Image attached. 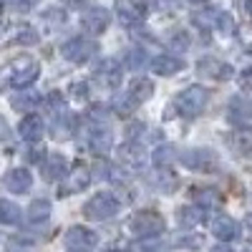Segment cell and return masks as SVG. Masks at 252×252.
I'll use <instances>...</instances> for the list:
<instances>
[{"label": "cell", "mask_w": 252, "mask_h": 252, "mask_svg": "<svg viewBox=\"0 0 252 252\" xmlns=\"http://www.w3.org/2000/svg\"><path fill=\"white\" fill-rule=\"evenodd\" d=\"M38 76H40V63L31 56H20L0 71V81L13 89H28Z\"/></svg>", "instance_id": "6da1fadb"}, {"label": "cell", "mask_w": 252, "mask_h": 252, "mask_svg": "<svg viewBox=\"0 0 252 252\" xmlns=\"http://www.w3.org/2000/svg\"><path fill=\"white\" fill-rule=\"evenodd\" d=\"M217 20H220V23H217V28L222 31V33H232L235 31V23H232V18H229V15H217Z\"/></svg>", "instance_id": "1f68e13d"}, {"label": "cell", "mask_w": 252, "mask_h": 252, "mask_svg": "<svg viewBox=\"0 0 252 252\" xmlns=\"http://www.w3.org/2000/svg\"><path fill=\"white\" fill-rule=\"evenodd\" d=\"M66 172H68V164H66V159H63L61 154H51L46 159V164H43V177L48 182L63 179V177H66Z\"/></svg>", "instance_id": "e0dca14e"}, {"label": "cell", "mask_w": 252, "mask_h": 252, "mask_svg": "<svg viewBox=\"0 0 252 252\" xmlns=\"http://www.w3.org/2000/svg\"><path fill=\"white\" fill-rule=\"evenodd\" d=\"M212 232H215V237L222 240V242H232V240L240 237V224H237L232 217H227V215H217V217L212 220Z\"/></svg>", "instance_id": "8fae6325"}, {"label": "cell", "mask_w": 252, "mask_h": 252, "mask_svg": "<svg viewBox=\"0 0 252 252\" xmlns=\"http://www.w3.org/2000/svg\"><path fill=\"white\" fill-rule=\"evenodd\" d=\"M154 96V83L149 78H136L131 81V86H129V101H134V106L136 103H144V101H149Z\"/></svg>", "instance_id": "ac0fdd59"}, {"label": "cell", "mask_w": 252, "mask_h": 252, "mask_svg": "<svg viewBox=\"0 0 252 252\" xmlns=\"http://www.w3.org/2000/svg\"><path fill=\"white\" fill-rule=\"evenodd\" d=\"M121 159L129 164V166H136V169H141V166L146 164V149L139 144V141H126L121 149H119Z\"/></svg>", "instance_id": "5bb4252c"}, {"label": "cell", "mask_w": 252, "mask_h": 252, "mask_svg": "<svg viewBox=\"0 0 252 252\" xmlns=\"http://www.w3.org/2000/svg\"><path fill=\"white\" fill-rule=\"evenodd\" d=\"M38 101H40V96H38L35 91H26V94H20V96H15V98H13V109L26 111V109L38 106Z\"/></svg>", "instance_id": "4316f807"}, {"label": "cell", "mask_w": 252, "mask_h": 252, "mask_svg": "<svg viewBox=\"0 0 252 252\" xmlns=\"http://www.w3.org/2000/svg\"><path fill=\"white\" fill-rule=\"evenodd\" d=\"M10 252H31V250H20L18 242H13V245H10Z\"/></svg>", "instance_id": "f35d334b"}, {"label": "cell", "mask_w": 252, "mask_h": 252, "mask_svg": "<svg viewBox=\"0 0 252 252\" xmlns=\"http://www.w3.org/2000/svg\"><path fill=\"white\" fill-rule=\"evenodd\" d=\"M247 224H250V227H252V215H250V217H247Z\"/></svg>", "instance_id": "60d3db41"}, {"label": "cell", "mask_w": 252, "mask_h": 252, "mask_svg": "<svg viewBox=\"0 0 252 252\" xmlns=\"http://www.w3.org/2000/svg\"><path fill=\"white\" fill-rule=\"evenodd\" d=\"M209 252H235L232 247H227V245H217V247H212Z\"/></svg>", "instance_id": "8d00e7d4"}, {"label": "cell", "mask_w": 252, "mask_h": 252, "mask_svg": "<svg viewBox=\"0 0 252 252\" xmlns=\"http://www.w3.org/2000/svg\"><path fill=\"white\" fill-rule=\"evenodd\" d=\"M152 182H154L157 189H161V192H166V194L177 189V177H174L172 172H166V169H159V172L152 177Z\"/></svg>", "instance_id": "d4e9b609"}, {"label": "cell", "mask_w": 252, "mask_h": 252, "mask_svg": "<svg viewBox=\"0 0 252 252\" xmlns=\"http://www.w3.org/2000/svg\"><path fill=\"white\" fill-rule=\"evenodd\" d=\"M20 222V207L10 199H0V224H18Z\"/></svg>", "instance_id": "603a6c76"}, {"label": "cell", "mask_w": 252, "mask_h": 252, "mask_svg": "<svg viewBox=\"0 0 252 252\" xmlns=\"http://www.w3.org/2000/svg\"><path fill=\"white\" fill-rule=\"evenodd\" d=\"M48 217H51V202H48V199H35V202H31V207H28V220H31L33 224L46 222Z\"/></svg>", "instance_id": "44dd1931"}, {"label": "cell", "mask_w": 252, "mask_h": 252, "mask_svg": "<svg viewBox=\"0 0 252 252\" xmlns=\"http://www.w3.org/2000/svg\"><path fill=\"white\" fill-rule=\"evenodd\" d=\"M245 10H247V13L252 15V0H247V3H245Z\"/></svg>", "instance_id": "ab89813d"}, {"label": "cell", "mask_w": 252, "mask_h": 252, "mask_svg": "<svg viewBox=\"0 0 252 252\" xmlns=\"http://www.w3.org/2000/svg\"><path fill=\"white\" fill-rule=\"evenodd\" d=\"M207 98H209L207 89H202V86H189V89H184V91L177 96L174 103H177V111H179L182 116L194 119V116H199V114L204 111Z\"/></svg>", "instance_id": "3957f363"}, {"label": "cell", "mask_w": 252, "mask_h": 252, "mask_svg": "<svg viewBox=\"0 0 252 252\" xmlns=\"http://www.w3.org/2000/svg\"><path fill=\"white\" fill-rule=\"evenodd\" d=\"M8 3H10V8L18 10V13H28L35 3H40V0H8Z\"/></svg>", "instance_id": "4dcf8cb0"}, {"label": "cell", "mask_w": 252, "mask_h": 252, "mask_svg": "<svg viewBox=\"0 0 252 252\" xmlns=\"http://www.w3.org/2000/svg\"><path fill=\"white\" fill-rule=\"evenodd\" d=\"M217 161L220 157L215 152H209V149H187L182 152V164L189 166V169H194V172H215L217 169Z\"/></svg>", "instance_id": "52a82bcc"}, {"label": "cell", "mask_w": 252, "mask_h": 252, "mask_svg": "<svg viewBox=\"0 0 252 252\" xmlns=\"http://www.w3.org/2000/svg\"><path fill=\"white\" fill-rule=\"evenodd\" d=\"M199 73L204 78H215V81H227L232 76V68L227 66V63L217 61V58H202L199 61Z\"/></svg>", "instance_id": "4fadbf2b"}, {"label": "cell", "mask_w": 252, "mask_h": 252, "mask_svg": "<svg viewBox=\"0 0 252 252\" xmlns=\"http://www.w3.org/2000/svg\"><path fill=\"white\" fill-rule=\"evenodd\" d=\"M43 131H46V124H43V119L35 116V114L23 116V121L18 124V134L23 136L26 141H33V144H35V141H40Z\"/></svg>", "instance_id": "7c38bea8"}, {"label": "cell", "mask_w": 252, "mask_h": 252, "mask_svg": "<svg viewBox=\"0 0 252 252\" xmlns=\"http://www.w3.org/2000/svg\"><path fill=\"white\" fill-rule=\"evenodd\" d=\"M129 227H131V232H134L136 237L146 240V237H159V235L164 232L166 224H164V217H161V215L152 212V209H141V212H136V215L131 217Z\"/></svg>", "instance_id": "277c9868"}, {"label": "cell", "mask_w": 252, "mask_h": 252, "mask_svg": "<svg viewBox=\"0 0 252 252\" xmlns=\"http://www.w3.org/2000/svg\"><path fill=\"white\" fill-rule=\"evenodd\" d=\"M3 182H5V189H8V192H13V194H26L28 189L33 187V177H31L28 169H23V166L10 169Z\"/></svg>", "instance_id": "30bf717a"}, {"label": "cell", "mask_w": 252, "mask_h": 252, "mask_svg": "<svg viewBox=\"0 0 252 252\" xmlns=\"http://www.w3.org/2000/svg\"><path fill=\"white\" fill-rule=\"evenodd\" d=\"M169 40H172V48H177V51H187L189 48V38H187V33H182V31H177V33H172L169 35Z\"/></svg>", "instance_id": "f546056e"}, {"label": "cell", "mask_w": 252, "mask_h": 252, "mask_svg": "<svg viewBox=\"0 0 252 252\" xmlns=\"http://www.w3.org/2000/svg\"><path fill=\"white\" fill-rule=\"evenodd\" d=\"M106 252H124V250H106Z\"/></svg>", "instance_id": "b9f144b4"}, {"label": "cell", "mask_w": 252, "mask_h": 252, "mask_svg": "<svg viewBox=\"0 0 252 252\" xmlns=\"http://www.w3.org/2000/svg\"><path fill=\"white\" fill-rule=\"evenodd\" d=\"M61 53L71 63H86L96 53V43L89 40V38H83V35H73V38H68L66 43L61 46Z\"/></svg>", "instance_id": "5b68a950"}, {"label": "cell", "mask_w": 252, "mask_h": 252, "mask_svg": "<svg viewBox=\"0 0 252 252\" xmlns=\"http://www.w3.org/2000/svg\"><path fill=\"white\" fill-rule=\"evenodd\" d=\"M89 141H91L94 152H109L111 144H114V134H111V129H106V126H94Z\"/></svg>", "instance_id": "d6986e66"}, {"label": "cell", "mask_w": 252, "mask_h": 252, "mask_svg": "<svg viewBox=\"0 0 252 252\" xmlns=\"http://www.w3.org/2000/svg\"><path fill=\"white\" fill-rule=\"evenodd\" d=\"M119 207L121 204L111 192H98L83 204V215H86L89 220H94V222H103V220H111L119 212Z\"/></svg>", "instance_id": "7a4b0ae2"}, {"label": "cell", "mask_w": 252, "mask_h": 252, "mask_svg": "<svg viewBox=\"0 0 252 252\" xmlns=\"http://www.w3.org/2000/svg\"><path fill=\"white\" fill-rule=\"evenodd\" d=\"M96 76H98V81L103 83V86H119V81H121V71H119V66L114 61H103V66L96 71Z\"/></svg>", "instance_id": "ffe728a7"}, {"label": "cell", "mask_w": 252, "mask_h": 252, "mask_svg": "<svg viewBox=\"0 0 252 252\" xmlns=\"http://www.w3.org/2000/svg\"><path fill=\"white\" fill-rule=\"evenodd\" d=\"M15 40H20V43H35V40H38V35H35V31L26 28V31H20V33L15 35Z\"/></svg>", "instance_id": "d6a6232c"}, {"label": "cell", "mask_w": 252, "mask_h": 252, "mask_svg": "<svg viewBox=\"0 0 252 252\" xmlns=\"http://www.w3.org/2000/svg\"><path fill=\"white\" fill-rule=\"evenodd\" d=\"M229 119L237 126H245L252 119V101H247L245 96H235L229 101Z\"/></svg>", "instance_id": "2e32d148"}, {"label": "cell", "mask_w": 252, "mask_h": 252, "mask_svg": "<svg viewBox=\"0 0 252 252\" xmlns=\"http://www.w3.org/2000/svg\"><path fill=\"white\" fill-rule=\"evenodd\" d=\"M91 184V172H89V166H73V172H71V189L73 192H81V189H86Z\"/></svg>", "instance_id": "cb8c5ba5"}, {"label": "cell", "mask_w": 252, "mask_h": 252, "mask_svg": "<svg viewBox=\"0 0 252 252\" xmlns=\"http://www.w3.org/2000/svg\"><path fill=\"white\" fill-rule=\"evenodd\" d=\"M202 217H204V212H202L199 207H194V204H189V207H182V209H179V224L187 227V229L197 227V224L202 222Z\"/></svg>", "instance_id": "7402d4cb"}, {"label": "cell", "mask_w": 252, "mask_h": 252, "mask_svg": "<svg viewBox=\"0 0 252 252\" xmlns=\"http://www.w3.org/2000/svg\"><path fill=\"white\" fill-rule=\"evenodd\" d=\"M149 66H152V71L157 76H174V73H179L184 68V63L179 58H174V56H157V58L149 61Z\"/></svg>", "instance_id": "9a60e30c"}, {"label": "cell", "mask_w": 252, "mask_h": 252, "mask_svg": "<svg viewBox=\"0 0 252 252\" xmlns=\"http://www.w3.org/2000/svg\"><path fill=\"white\" fill-rule=\"evenodd\" d=\"M116 18L124 26H139L149 15V3L146 0H116Z\"/></svg>", "instance_id": "8992f818"}, {"label": "cell", "mask_w": 252, "mask_h": 252, "mask_svg": "<svg viewBox=\"0 0 252 252\" xmlns=\"http://www.w3.org/2000/svg\"><path fill=\"white\" fill-rule=\"evenodd\" d=\"M232 149H237L242 154L252 149V129H237L232 134Z\"/></svg>", "instance_id": "484cf974"}, {"label": "cell", "mask_w": 252, "mask_h": 252, "mask_svg": "<svg viewBox=\"0 0 252 252\" xmlns=\"http://www.w3.org/2000/svg\"><path fill=\"white\" fill-rule=\"evenodd\" d=\"M134 252H166V245L154 242V237H146V242H139Z\"/></svg>", "instance_id": "f1b7e54d"}, {"label": "cell", "mask_w": 252, "mask_h": 252, "mask_svg": "<svg viewBox=\"0 0 252 252\" xmlns=\"http://www.w3.org/2000/svg\"><path fill=\"white\" fill-rule=\"evenodd\" d=\"M63 5H68V8H78V5H83V0H61Z\"/></svg>", "instance_id": "d590c367"}, {"label": "cell", "mask_w": 252, "mask_h": 252, "mask_svg": "<svg viewBox=\"0 0 252 252\" xmlns=\"http://www.w3.org/2000/svg\"><path fill=\"white\" fill-rule=\"evenodd\" d=\"M8 136V126H5V121L0 119V139H5Z\"/></svg>", "instance_id": "74e56055"}, {"label": "cell", "mask_w": 252, "mask_h": 252, "mask_svg": "<svg viewBox=\"0 0 252 252\" xmlns=\"http://www.w3.org/2000/svg\"><path fill=\"white\" fill-rule=\"evenodd\" d=\"M96 242H98V237L91 232V229H86V227H71L66 232V247L73 250V252H86Z\"/></svg>", "instance_id": "9c48e42d"}, {"label": "cell", "mask_w": 252, "mask_h": 252, "mask_svg": "<svg viewBox=\"0 0 252 252\" xmlns=\"http://www.w3.org/2000/svg\"><path fill=\"white\" fill-rule=\"evenodd\" d=\"M184 245L187 247H199L202 245V237H189V240H184Z\"/></svg>", "instance_id": "e575fe53"}, {"label": "cell", "mask_w": 252, "mask_h": 252, "mask_svg": "<svg viewBox=\"0 0 252 252\" xmlns=\"http://www.w3.org/2000/svg\"><path fill=\"white\" fill-rule=\"evenodd\" d=\"M46 20H56V26H61L63 20H66V15H63V10H48L46 15H43Z\"/></svg>", "instance_id": "836d02e7"}, {"label": "cell", "mask_w": 252, "mask_h": 252, "mask_svg": "<svg viewBox=\"0 0 252 252\" xmlns=\"http://www.w3.org/2000/svg\"><path fill=\"white\" fill-rule=\"evenodd\" d=\"M81 23H83V28H86L89 33H94V35H101L103 31L109 28V23H111V15H109V10H106V8L94 5V8H89L86 13H83Z\"/></svg>", "instance_id": "ba28073f"}, {"label": "cell", "mask_w": 252, "mask_h": 252, "mask_svg": "<svg viewBox=\"0 0 252 252\" xmlns=\"http://www.w3.org/2000/svg\"><path fill=\"white\" fill-rule=\"evenodd\" d=\"M144 63H149V58L144 56V51H141V48H134V51L126 53V66H129L131 71H134V68H141Z\"/></svg>", "instance_id": "83f0119b"}]
</instances>
